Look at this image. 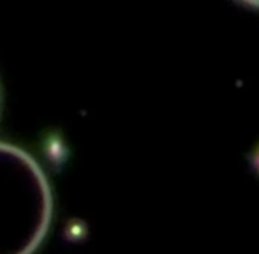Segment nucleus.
Wrapping results in <instances>:
<instances>
[{
	"label": "nucleus",
	"mask_w": 259,
	"mask_h": 254,
	"mask_svg": "<svg viewBox=\"0 0 259 254\" xmlns=\"http://www.w3.org/2000/svg\"><path fill=\"white\" fill-rule=\"evenodd\" d=\"M53 216L48 179L30 154L0 143V254H32Z\"/></svg>",
	"instance_id": "f257e3e1"
}]
</instances>
